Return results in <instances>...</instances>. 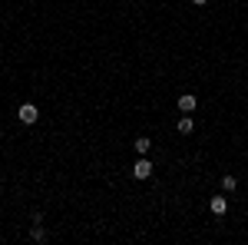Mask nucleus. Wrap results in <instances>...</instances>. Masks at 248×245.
I'll use <instances>...</instances> for the list:
<instances>
[{
	"mask_svg": "<svg viewBox=\"0 0 248 245\" xmlns=\"http://www.w3.org/2000/svg\"><path fill=\"white\" fill-rule=\"evenodd\" d=\"M235 189H238V179H235L232 172H225V176H222V192H235Z\"/></svg>",
	"mask_w": 248,
	"mask_h": 245,
	"instance_id": "nucleus-7",
	"label": "nucleus"
},
{
	"mask_svg": "<svg viewBox=\"0 0 248 245\" xmlns=\"http://www.w3.org/2000/svg\"><path fill=\"white\" fill-rule=\"evenodd\" d=\"M175 130L182 132V136H192V132H195V119H192V116H182V119L175 123Z\"/></svg>",
	"mask_w": 248,
	"mask_h": 245,
	"instance_id": "nucleus-5",
	"label": "nucleus"
},
{
	"mask_svg": "<svg viewBox=\"0 0 248 245\" xmlns=\"http://www.w3.org/2000/svg\"><path fill=\"white\" fill-rule=\"evenodd\" d=\"M209 209H212V215H225V212H229V199H225V196H212Z\"/></svg>",
	"mask_w": 248,
	"mask_h": 245,
	"instance_id": "nucleus-3",
	"label": "nucleus"
},
{
	"mask_svg": "<svg viewBox=\"0 0 248 245\" xmlns=\"http://www.w3.org/2000/svg\"><path fill=\"white\" fill-rule=\"evenodd\" d=\"M153 163H149V159H146V156H139V159H136L133 163V179H139V182H142V179H149V176H153Z\"/></svg>",
	"mask_w": 248,
	"mask_h": 245,
	"instance_id": "nucleus-1",
	"label": "nucleus"
},
{
	"mask_svg": "<svg viewBox=\"0 0 248 245\" xmlns=\"http://www.w3.org/2000/svg\"><path fill=\"white\" fill-rule=\"evenodd\" d=\"M30 239H33V242H46L50 235H46V229H43V226H40V222H37V226L30 229Z\"/></svg>",
	"mask_w": 248,
	"mask_h": 245,
	"instance_id": "nucleus-8",
	"label": "nucleus"
},
{
	"mask_svg": "<svg viewBox=\"0 0 248 245\" xmlns=\"http://www.w3.org/2000/svg\"><path fill=\"white\" fill-rule=\"evenodd\" d=\"M192 3H195V7H205V3H209V0H192Z\"/></svg>",
	"mask_w": 248,
	"mask_h": 245,
	"instance_id": "nucleus-9",
	"label": "nucleus"
},
{
	"mask_svg": "<svg viewBox=\"0 0 248 245\" xmlns=\"http://www.w3.org/2000/svg\"><path fill=\"white\" fill-rule=\"evenodd\" d=\"M195 106H199L195 93H182L179 96V110H182V113H195Z\"/></svg>",
	"mask_w": 248,
	"mask_h": 245,
	"instance_id": "nucleus-4",
	"label": "nucleus"
},
{
	"mask_svg": "<svg viewBox=\"0 0 248 245\" xmlns=\"http://www.w3.org/2000/svg\"><path fill=\"white\" fill-rule=\"evenodd\" d=\"M133 149L139 152V156H146V152L153 149V139H149V136H139V139L133 143Z\"/></svg>",
	"mask_w": 248,
	"mask_h": 245,
	"instance_id": "nucleus-6",
	"label": "nucleus"
},
{
	"mask_svg": "<svg viewBox=\"0 0 248 245\" xmlns=\"http://www.w3.org/2000/svg\"><path fill=\"white\" fill-rule=\"evenodd\" d=\"M17 119L23 123V126H33V123L40 119V110L33 106V103H23V106L17 110Z\"/></svg>",
	"mask_w": 248,
	"mask_h": 245,
	"instance_id": "nucleus-2",
	"label": "nucleus"
}]
</instances>
